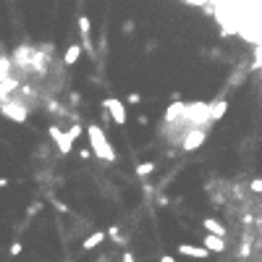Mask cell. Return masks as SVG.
<instances>
[{
	"label": "cell",
	"mask_w": 262,
	"mask_h": 262,
	"mask_svg": "<svg viewBox=\"0 0 262 262\" xmlns=\"http://www.w3.org/2000/svg\"><path fill=\"white\" fill-rule=\"evenodd\" d=\"M87 136H89V147H92V152H95V158H100V160H105V163H116V149H113V144H110V139L105 136V131L100 129V126H87Z\"/></svg>",
	"instance_id": "cell-1"
},
{
	"label": "cell",
	"mask_w": 262,
	"mask_h": 262,
	"mask_svg": "<svg viewBox=\"0 0 262 262\" xmlns=\"http://www.w3.org/2000/svg\"><path fill=\"white\" fill-rule=\"evenodd\" d=\"M176 126H189V129H205L210 126V105L207 102H189L186 113H183V121L176 123Z\"/></svg>",
	"instance_id": "cell-2"
},
{
	"label": "cell",
	"mask_w": 262,
	"mask_h": 262,
	"mask_svg": "<svg viewBox=\"0 0 262 262\" xmlns=\"http://www.w3.org/2000/svg\"><path fill=\"white\" fill-rule=\"evenodd\" d=\"M102 110H105V116H110V121L118 123V126L126 123V105H123L118 97H105L102 100Z\"/></svg>",
	"instance_id": "cell-3"
},
{
	"label": "cell",
	"mask_w": 262,
	"mask_h": 262,
	"mask_svg": "<svg viewBox=\"0 0 262 262\" xmlns=\"http://www.w3.org/2000/svg\"><path fill=\"white\" fill-rule=\"evenodd\" d=\"M0 113L6 118H11V121H16V123H24L26 116H29V107L21 105L19 100H3L0 102Z\"/></svg>",
	"instance_id": "cell-4"
},
{
	"label": "cell",
	"mask_w": 262,
	"mask_h": 262,
	"mask_svg": "<svg viewBox=\"0 0 262 262\" xmlns=\"http://www.w3.org/2000/svg\"><path fill=\"white\" fill-rule=\"evenodd\" d=\"M205 139H207V131L205 129H186L181 134V147L186 149V152H194V149H199L205 144Z\"/></svg>",
	"instance_id": "cell-5"
},
{
	"label": "cell",
	"mask_w": 262,
	"mask_h": 262,
	"mask_svg": "<svg viewBox=\"0 0 262 262\" xmlns=\"http://www.w3.org/2000/svg\"><path fill=\"white\" fill-rule=\"evenodd\" d=\"M183 113H186V102L173 100L171 105L165 107V116H163V121H165V123H181V121H183Z\"/></svg>",
	"instance_id": "cell-6"
},
{
	"label": "cell",
	"mask_w": 262,
	"mask_h": 262,
	"mask_svg": "<svg viewBox=\"0 0 262 262\" xmlns=\"http://www.w3.org/2000/svg\"><path fill=\"white\" fill-rule=\"evenodd\" d=\"M34 53L37 50H32V48H16L13 50V58H11V63L13 66H32V58H34Z\"/></svg>",
	"instance_id": "cell-7"
},
{
	"label": "cell",
	"mask_w": 262,
	"mask_h": 262,
	"mask_svg": "<svg viewBox=\"0 0 262 262\" xmlns=\"http://www.w3.org/2000/svg\"><path fill=\"white\" fill-rule=\"evenodd\" d=\"M178 254L183 257H194V259H207L210 252L205 246H197V244H178Z\"/></svg>",
	"instance_id": "cell-8"
},
{
	"label": "cell",
	"mask_w": 262,
	"mask_h": 262,
	"mask_svg": "<svg viewBox=\"0 0 262 262\" xmlns=\"http://www.w3.org/2000/svg\"><path fill=\"white\" fill-rule=\"evenodd\" d=\"M82 134V126H79V123H76V126H71L68 131H63V144H60V155H68V152H71V147H73V142H76V136H79Z\"/></svg>",
	"instance_id": "cell-9"
},
{
	"label": "cell",
	"mask_w": 262,
	"mask_h": 262,
	"mask_svg": "<svg viewBox=\"0 0 262 262\" xmlns=\"http://www.w3.org/2000/svg\"><path fill=\"white\" fill-rule=\"evenodd\" d=\"M226 110H228V102H226L223 97H218L215 102H210V123H212V121H220V118L226 116Z\"/></svg>",
	"instance_id": "cell-10"
},
{
	"label": "cell",
	"mask_w": 262,
	"mask_h": 262,
	"mask_svg": "<svg viewBox=\"0 0 262 262\" xmlns=\"http://www.w3.org/2000/svg\"><path fill=\"white\" fill-rule=\"evenodd\" d=\"M202 246H205L207 252H218V254L226 252V241H223L220 236H210V234H207V236L202 239Z\"/></svg>",
	"instance_id": "cell-11"
},
{
	"label": "cell",
	"mask_w": 262,
	"mask_h": 262,
	"mask_svg": "<svg viewBox=\"0 0 262 262\" xmlns=\"http://www.w3.org/2000/svg\"><path fill=\"white\" fill-rule=\"evenodd\" d=\"M202 226H205V231H207L210 236H220V239L226 236V228L220 226V220H215V218H205V220H202Z\"/></svg>",
	"instance_id": "cell-12"
},
{
	"label": "cell",
	"mask_w": 262,
	"mask_h": 262,
	"mask_svg": "<svg viewBox=\"0 0 262 262\" xmlns=\"http://www.w3.org/2000/svg\"><path fill=\"white\" fill-rule=\"evenodd\" d=\"M102 241H105V231H97V234H92V236H87V239L82 241V249L89 252V249H95V246H100Z\"/></svg>",
	"instance_id": "cell-13"
},
{
	"label": "cell",
	"mask_w": 262,
	"mask_h": 262,
	"mask_svg": "<svg viewBox=\"0 0 262 262\" xmlns=\"http://www.w3.org/2000/svg\"><path fill=\"white\" fill-rule=\"evenodd\" d=\"M79 58H82V48H79V45H68V50L63 53V63H66V66H73Z\"/></svg>",
	"instance_id": "cell-14"
},
{
	"label": "cell",
	"mask_w": 262,
	"mask_h": 262,
	"mask_svg": "<svg viewBox=\"0 0 262 262\" xmlns=\"http://www.w3.org/2000/svg\"><path fill=\"white\" fill-rule=\"evenodd\" d=\"M79 29H82V37L87 42V50H92V45H89V34H92V21L89 16H79Z\"/></svg>",
	"instance_id": "cell-15"
},
{
	"label": "cell",
	"mask_w": 262,
	"mask_h": 262,
	"mask_svg": "<svg viewBox=\"0 0 262 262\" xmlns=\"http://www.w3.org/2000/svg\"><path fill=\"white\" fill-rule=\"evenodd\" d=\"M11 71H13V63H11V58L0 55V82H8V79H11Z\"/></svg>",
	"instance_id": "cell-16"
},
{
	"label": "cell",
	"mask_w": 262,
	"mask_h": 262,
	"mask_svg": "<svg viewBox=\"0 0 262 262\" xmlns=\"http://www.w3.org/2000/svg\"><path fill=\"white\" fill-rule=\"evenodd\" d=\"M48 131H50V136H53V142H55V147L60 149V144H63V131H60L58 126H50Z\"/></svg>",
	"instance_id": "cell-17"
},
{
	"label": "cell",
	"mask_w": 262,
	"mask_h": 262,
	"mask_svg": "<svg viewBox=\"0 0 262 262\" xmlns=\"http://www.w3.org/2000/svg\"><path fill=\"white\" fill-rule=\"evenodd\" d=\"M152 171H155V163H139V165H136V173H139L142 178H144V176H149Z\"/></svg>",
	"instance_id": "cell-18"
},
{
	"label": "cell",
	"mask_w": 262,
	"mask_h": 262,
	"mask_svg": "<svg viewBox=\"0 0 262 262\" xmlns=\"http://www.w3.org/2000/svg\"><path fill=\"white\" fill-rule=\"evenodd\" d=\"M16 89V79H8V82H0V97H6V92Z\"/></svg>",
	"instance_id": "cell-19"
},
{
	"label": "cell",
	"mask_w": 262,
	"mask_h": 262,
	"mask_svg": "<svg viewBox=\"0 0 262 262\" xmlns=\"http://www.w3.org/2000/svg\"><path fill=\"white\" fill-rule=\"evenodd\" d=\"M249 189H252L254 194H262V178H252V181H249Z\"/></svg>",
	"instance_id": "cell-20"
},
{
	"label": "cell",
	"mask_w": 262,
	"mask_h": 262,
	"mask_svg": "<svg viewBox=\"0 0 262 262\" xmlns=\"http://www.w3.org/2000/svg\"><path fill=\"white\" fill-rule=\"evenodd\" d=\"M21 252V241H13V246H11V254H19Z\"/></svg>",
	"instance_id": "cell-21"
},
{
	"label": "cell",
	"mask_w": 262,
	"mask_h": 262,
	"mask_svg": "<svg viewBox=\"0 0 262 262\" xmlns=\"http://www.w3.org/2000/svg\"><path fill=\"white\" fill-rule=\"evenodd\" d=\"M246 254H249V241L241 244V257H246Z\"/></svg>",
	"instance_id": "cell-22"
},
{
	"label": "cell",
	"mask_w": 262,
	"mask_h": 262,
	"mask_svg": "<svg viewBox=\"0 0 262 262\" xmlns=\"http://www.w3.org/2000/svg\"><path fill=\"white\" fill-rule=\"evenodd\" d=\"M123 262H136V259H134L131 252H123Z\"/></svg>",
	"instance_id": "cell-23"
},
{
	"label": "cell",
	"mask_w": 262,
	"mask_h": 262,
	"mask_svg": "<svg viewBox=\"0 0 262 262\" xmlns=\"http://www.w3.org/2000/svg\"><path fill=\"white\" fill-rule=\"evenodd\" d=\"M160 262H176V259H173L171 254H163V257H160Z\"/></svg>",
	"instance_id": "cell-24"
},
{
	"label": "cell",
	"mask_w": 262,
	"mask_h": 262,
	"mask_svg": "<svg viewBox=\"0 0 262 262\" xmlns=\"http://www.w3.org/2000/svg\"><path fill=\"white\" fill-rule=\"evenodd\" d=\"M0 50H3V42H0Z\"/></svg>",
	"instance_id": "cell-25"
}]
</instances>
